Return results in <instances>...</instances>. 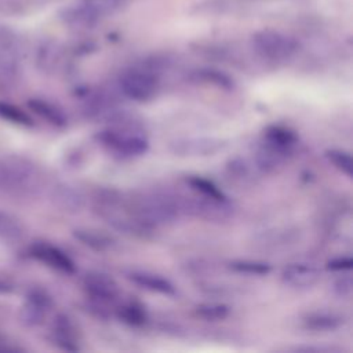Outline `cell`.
<instances>
[{"label":"cell","mask_w":353,"mask_h":353,"mask_svg":"<svg viewBox=\"0 0 353 353\" xmlns=\"http://www.w3.org/2000/svg\"><path fill=\"white\" fill-rule=\"evenodd\" d=\"M128 201L137 218L150 229L174 223L182 212L179 197L170 192H142Z\"/></svg>","instance_id":"cell-1"},{"label":"cell","mask_w":353,"mask_h":353,"mask_svg":"<svg viewBox=\"0 0 353 353\" xmlns=\"http://www.w3.org/2000/svg\"><path fill=\"white\" fill-rule=\"evenodd\" d=\"M41 183L39 167L28 157L12 154L0 160V189L12 196H29Z\"/></svg>","instance_id":"cell-2"},{"label":"cell","mask_w":353,"mask_h":353,"mask_svg":"<svg viewBox=\"0 0 353 353\" xmlns=\"http://www.w3.org/2000/svg\"><path fill=\"white\" fill-rule=\"evenodd\" d=\"M194 192V194L178 196L182 212H189L208 222H225L233 216L234 207L228 200V197L219 199L203 194L197 190Z\"/></svg>","instance_id":"cell-3"},{"label":"cell","mask_w":353,"mask_h":353,"mask_svg":"<svg viewBox=\"0 0 353 353\" xmlns=\"http://www.w3.org/2000/svg\"><path fill=\"white\" fill-rule=\"evenodd\" d=\"M121 94L130 99L145 102L156 97L159 91L157 69L152 66H135L125 70L119 79Z\"/></svg>","instance_id":"cell-4"},{"label":"cell","mask_w":353,"mask_h":353,"mask_svg":"<svg viewBox=\"0 0 353 353\" xmlns=\"http://www.w3.org/2000/svg\"><path fill=\"white\" fill-rule=\"evenodd\" d=\"M251 43L255 52L269 61L287 59L296 50V43L294 39L273 29L256 32L252 36Z\"/></svg>","instance_id":"cell-5"},{"label":"cell","mask_w":353,"mask_h":353,"mask_svg":"<svg viewBox=\"0 0 353 353\" xmlns=\"http://www.w3.org/2000/svg\"><path fill=\"white\" fill-rule=\"evenodd\" d=\"M51 307V295L40 287H33L25 294L19 306L18 321L26 328H36L44 323Z\"/></svg>","instance_id":"cell-6"},{"label":"cell","mask_w":353,"mask_h":353,"mask_svg":"<svg viewBox=\"0 0 353 353\" xmlns=\"http://www.w3.org/2000/svg\"><path fill=\"white\" fill-rule=\"evenodd\" d=\"M19 55L14 37L0 32V87L12 85L19 77Z\"/></svg>","instance_id":"cell-7"},{"label":"cell","mask_w":353,"mask_h":353,"mask_svg":"<svg viewBox=\"0 0 353 353\" xmlns=\"http://www.w3.org/2000/svg\"><path fill=\"white\" fill-rule=\"evenodd\" d=\"M29 255L37 262H41L54 270H58L66 274H72L76 272V265L72 261V258L66 252H63L61 248L50 243H43V241L33 243L29 247Z\"/></svg>","instance_id":"cell-8"},{"label":"cell","mask_w":353,"mask_h":353,"mask_svg":"<svg viewBox=\"0 0 353 353\" xmlns=\"http://www.w3.org/2000/svg\"><path fill=\"white\" fill-rule=\"evenodd\" d=\"M83 288L90 299L109 303L119 296V284L113 277L102 272H88L83 277Z\"/></svg>","instance_id":"cell-9"},{"label":"cell","mask_w":353,"mask_h":353,"mask_svg":"<svg viewBox=\"0 0 353 353\" xmlns=\"http://www.w3.org/2000/svg\"><path fill=\"white\" fill-rule=\"evenodd\" d=\"M290 154V148L280 146L263 138L255 148L254 164L262 172H274L279 168L284 167Z\"/></svg>","instance_id":"cell-10"},{"label":"cell","mask_w":353,"mask_h":353,"mask_svg":"<svg viewBox=\"0 0 353 353\" xmlns=\"http://www.w3.org/2000/svg\"><path fill=\"white\" fill-rule=\"evenodd\" d=\"M226 146L225 141L219 138L200 137V138H183L170 143V150L176 156H212Z\"/></svg>","instance_id":"cell-11"},{"label":"cell","mask_w":353,"mask_h":353,"mask_svg":"<svg viewBox=\"0 0 353 353\" xmlns=\"http://www.w3.org/2000/svg\"><path fill=\"white\" fill-rule=\"evenodd\" d=\"M51 338L54 343L68 352L79 350V332L72 319L65 313H58L51 323Z\"/></svg>","instance_id":"cell-12"},{"label":"cell","mask_w":353,"mask_h":353,"mask_svg":"<svg viewBox=\"0 0 353 353\" xmlns=\"http://www.w3.org/2000/svg\"><path fill=\"white\" fill-rule=\"evenodd\" d=\"M51 201L58 210L69 214L79 212L85 203L84 194L69 183L55 185L51 190Z\"/></svg>","instance_id":"cell-13"},{"label":"cell","mask_w":353,"mask_h":353,"mask_svg":"<svg viewBox=\"0 0 353 353\" xmlns=\"http://www.w3.org/2000/svg\"><path fill=\"white\" fill-rule=\"evenodd\" d=\"M281 280L294 288H309L320 280V270L307 263H291L283 269Z\"/></svg>","instance_id":"cell-14"},{"label":"cell","mask_w":353,"mask_h":353,"mask_svg":"<svg viewBox=\"0 0 353 353\" xmlns=\"http://www.w3.org/2000/svg\"><path fill=\"white\" fill-rule=\"evenodd\" d=\"M26 106L29 108V110H32L40 119L46 120L47 123H50L55 127H65L68 123V117L63 113V110L58 105H55L54 102H50L47 99L30 98L26 102Z\"/></svg>","instance_id":"cell-15"},{"label":"cell","mask_w":353,"mask_h":353,"mask_svg":"<svg viewBox=\"0 0 353 353\" xmlns=\"http://www.w3.org/2000/svg\"><path fill=\"white\" fill-rule=\"evenodd\" d=\"M128 279L135 283L137 285L153 291V292H159V294H164V295H174L175 294V287L171 284V281H168L167 279L150 273V272H143V270H132L128 273Z\"/></svg>","instance_id":"cell-16"},{"label":"cell","mask_w":353,"mask_h":353,"mask_svg":"<svg viewBox=\"0 0 353 353\" xmlns=\"http://www.w3.org/2000/svg\"><path fill=\"white\" fill-rule=\"evenodd\" d=\"M25 225L15 214L0 208V243L15 244L25 236Z\"/></svg>","instance_id":"cell-17"},{"label":"cell","mask_w":353,"mask_h":353,"mask_svg":"<svg viewBox=\"0 0 353 353\" xmlns=\"http://www.w3.org/2000/svg\"><path fill=\"white\" fill-rule=\"evenodd\" d=\"M226 174L228 176L240 185H247L254 181L256 165L250 163L244 157H233L226 163ZM259 171V170H258Z\"/></svg>","instance_id":"cell-18"},{"label":"cell","mask_w":353,"mask_h":353,"mask_svg":"<svg viewBox=\"0 0 353 353\" xmlns=\"http://www.w3.org/2000/svg\"><path fill=\"white\" fill-rule=\"evenodd\" d=\"M73 236L84 245L95 251H108L114 245V240L103 232L87 228H79L73 230Z\"/></svg>","instance_id":"cell-19"},{"label":"cell","mask_w":353,"mask_h":353,"mask_svg":"<svg viewBox=\"0 0 353 353\" xmlns=\"http://www.w3.org/2000/svg\"><path fill=\"white\" fill-rule=\"evenodd\" d=\"M343 324V319L335 313L314 312L303 317V325L313 331H334Z\"/></svg>","instance_id":"cell-20"},{"label":"cell","mask_w":353,"mask_h":353,"mask_svg":"<svg viewBox=\"0 0 353 353\" xmlns=\"http://www.w3.org/2000/svg\"><path fill=\"white\" fill-rule=\"evenodd\" d=\"M0 119L18 127L30 128L34 125V121L28 112H25L23 109H21L14 103L4 102V101H0Z\"/></svg>","instance_id":"cell-21"},{"label":"cell","mask_w":353,"mask_h":353,"mask_svg":"<svg viewBox=\"0 0 353 353\" xmlns=\"http://www.w3.org/2000/svg\"><path fill=\"white\" fill-rule=\"evenodd\" d=\"M263 138L273 143H277L280 146L290 148V149H292V146L298 141V137L292 130L281 125H269L263 132Z\"/></svg>","instance_id":"cell-22"},{"label":"cell","mask_w":353,"mask_h":353,"mask_svg":"<svg viewBox=\"0 0 353 353\" xmlns=\"http://www.w3.org/2000/svg\"><path fill=\"white\" fill-rule=\"evenodd\" d=\"M196 314L204 320L210 321H216V320H223L228 317L230 309L225 303H218V302H205L200 303L194 309Z\"/></svg>","instance_id":"cell-23"},{"label":"cell","mask_w":353,"mask_h":353,"mask_svg":"<svg viewBox=\"0 0 353 353\" xmlns=\"http://www.w3.org/2000/svg\"><path fill=\"white\" fill-rule=\"evenodd\" d=\"M97 18L114 14L123 4V0H83L81 3Z\"/></svg>","instance_id":"cell-24"},{"label":"cell","mask_w":353,"mask_h":353,"mask_svg":"<svg viewBox=\"0 0 353 353\" xmlns=\"http://www.w3.org/2000/svg\"><path fill=\"white\" fill-rule=\"evenodd\" d=\"M119 317L131 325H141L146 321V312L137 302H128L119 309Z\"/></svg>","instance_id":"cell-25"},{"label":"cell","mask_w":353,"mask_h":353,"mask_svg":"<svg viewBox=\"0 0 353 353\" xmlns=\"http://www.w3.org/2000/svg\"><path fill=\"white\" fill-rule=\"evenodd\" d=\"M325 156L339 171H342L347 176H352L353 163H352V157L347 152L341 150V149H330L325 152Z\"/></svg>","instance_id":"cell-26"},{"label":"cell","mask_w":353,"mask_h":353,"mask_svg":"<svg viewBox=\"0 0 353 353\" xmlns=\"http://www.w3.org/2000/svg\"><path fill=\"white\" fill-rule=\"evenodd\" d=\"M230 268L239 273H247V274H268L270 272V266L263 262H255V261H233L230 262Z\"/></svg>","instance_id":"cell-27"},{"label":"cell","mask_w":353,"mask_h":353,"mask_svg":"<svg viewBox=\"0 0 353 353\" xmlns=\"http://www.w3.org/2000/svg\"><path fill=\"white\" fill-rule=\"evenodd\" d=\"M188 183L192 189L203 193V194H207V196H212V197H226L223 194V192L221 189H218L211 181L208 179H204V178H200V176H192L188 179Z\"/></svg>","instance_id":"cell-28"},{"label":"cell","mask_w":353,"mask_h":353,"mask_svg":"<svg viewBox=\"0 0 353 353\" xmlns=\"http://www.w3.org/2000/svg\"><path fill=\"white\" fill-rule=\"evenodd\" d=\"M199 76L201 80L207 81V83H212L218 87H222V88H232L233 87V80L222 73V72H218V70H212V69H204V70H200L199 72Z\"/></svg>","instance_id":"cell-29"},{"label":"cell","mask_w":353,"mask_h":353,"mask_svg":"<svg viewBox=\"0 0 353 353\" xmlns=\"http://www.w3.org/2000/svg\"><path fill=\"white\" fill-rule=\"evenodd\" d=\"M332 292L339 298H350L353 292V280L350 274L338 277L332 283Z\"/></svg>","instance_id":"cell-30"},{"label":"cell","mask_w":353,"mask_h":353,"mask_svg":"<svg viewBox=\"0 0 353 353\" xmlns=\"http://www.w3.org/2000/svg\"><path fill=\"white\" fill-rule=\"evenodd\" d=\"M352 265H353V262H352L350 256H341V258L331 259L327 263V268L332 269V270H349L352 268Z\"/></svg>","instance_id":"cell-31"},{"label":"cell","mask_w":353,"mask_h":353,"mask_svg":"<svg viewBox=\"0 0 353 353\" xmlns=\"http://www.w3.org/2000/svg\"><path fill=\"white\" fill-rule=\"evenodd\" d=\"M15 291V284L6 277H0V296L11 295Z\"/></svg>","instance_id":"cell-32"}]
</instances>
